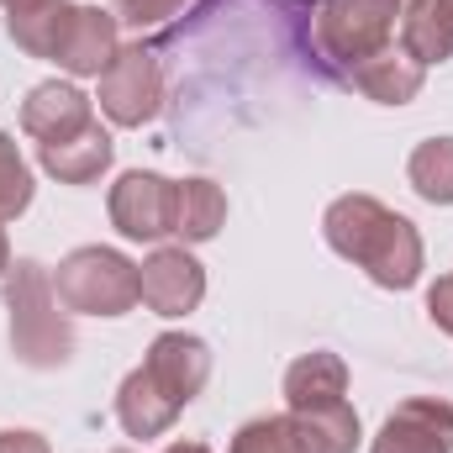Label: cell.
<instances>
[{"instance_id": "6da1fadb", "label": "cell", "mask_w": 453, "mask_h": 453, "mask_svg": "<svg viewBox=\"0 0 453 453\" xmlns=\"http://www.w3.org/2000/svg\"><path fill=\"white\" fill-rule=\"evenodd\" d=\"M322 237L380 290H411L422 280V232L374 196H338L322 217Z\"/></svg>"}, {"instance_id": "7a4b0ae2", "label": "cell", "mask_w": 453, "mask_h": 453, "mask_svg": "<svg viewBox=\"0 0 453 453\" xmlns=\"http://www.w3.org/2000/svg\"><path fill=\"white\" fill-rule=\"evenodd\" d=\"M5 311H11V353L27 369H64L74 358L69 311L53 296V274L37 258H16L5 269Z\"/></svg>"}, {"instance_id": "3957f363", "label": "cell", "mask_w": 453, "mask_h": 453, "mask_svg": "<svg viewBox=\"0 0 453 453\" xmlns=\"http://www.w3.org/2000/svg\"><path fill=\"white\" fill-rule=\"evenodd\" d=\"M401 11H406L401 0H317L311 5V58L322 69L348 74L353 64L395 42Z\"/></svg>"}, {"instance_id": "277c9868", "label": "cell", "mask_w": 453, "mask_h": 453, "mask_svg": "<svg viewBox=\"0 0 453 453\" xmlns=\"http://www.w3.org/2000/svg\"><path fill=\"white\" fill-rule=\"evenodd\" d=\"M53 296L74 317H127L142 301L137 264L116 248H74L53 269Z\"/></svg>"}, {"instance_id": "5b68a950", "label": "cell", "mask_w": 453, "mask_h": 453, "mask_svg": "<svg viewBox=\"0 0 453 453\" xmlns=\"http://www.w3.org/2000/svg\"><path fill=\"white\" fill-rule=\"evenodd\" d=\"M164 106V64L148 42H127L116 48V58L101 74V111L116 127H142Z\"/></svg>"}, {"instance_id": "8992f818", "label": "cell", "mask_w": 453, "mask_h": 453, "mask_svg": "<svg viewBox=\"0 0 453 453\" xmlns=\"http://www.w3.org/2000/svg\"><path fill=\"white\" fill-rule=\"evenodd\" d=\"M137 290H142V306L153 317H185L206 301V269L185 242L180 248H153L137 269Z\"/></svg>"}, {"instance_id": "52a82bcc", "label": "cell", "mask_w": 453, "mask_h": 453, "mask_svg": "<svg viewBox=\"0 0 453 453\" xmlns=\"http://www.w3.org/2000/svg\"><path fill=\"white\" fill-rule=\"evenodd\" d=\"M111 226L132 242H158L174 226V180L132 169L111 185Z\"/></svg>"}, {"instance_id": "ba28073f", "label": "cell", "mask_w": 453, "mask_h": 453, "mask_svg": "<svg viewBox=\"0 0 453 453\" xmlns=\"http://www.w3.org/2000/svg\"><path fill=\"white\" fill-rule=\"evenodd\" d=\"M142 374L174 401V406H190L206 380H211V348L190 333H158L148 342V358H142Z\"/></svg>"}, {"instance_id": "9c48e42d", "label": "cell", "mask_w": 453, "mask_h": 453, "mask_svg": "<svg viewBox=\"0 0 453 453\" xmlns=\"http://www.w3.org/2000/svg\"><path fill=\"white\" fill-rule=\"evenodd\" d=\"M369 453H453V406L438 401V395L401 401L385 417V427H380Z\"/></svg>"}, {"instance_id": "30bf717a", "label": "cell", "mask_w": 453, "mask_h": 453, "mask_svg": "<svg viewBox=\"0 0 453 453\" xmlns=\"http://www.w3.org/2000/svg\"><path fill=\"white\" fill-rule=\"evenodd\" d=\"M90 121H96V101L80 85H64V80H48V85L27 90V101H21V132L37 137V148L64 142V137L85 132Z\"/></svg>"}, {"instance_id": "8fae6325", "label": "cell", "mask_w": 453, "mask_h": 453, "mask_svg": "<svg viewBox=\"0 0 453 453\" xmlns=\"http://www.w3.org/2000/svg\"><path fill=\"white\" fill-rule=\"evenodd\" d=\"M116 48H121V37H116L111 11H101V5H74V21H69V32H64V42H58L53 64L69 69L74 80H101L106 64L116 58Z\"/></svg>"}, {"instance_id": "7c38bea8", "label": "cell", "mask_w": 453, "mask_h": 453, "mask_svg": "<svg viewBox=\"0 0 453 453\" xmlns=\"http://www.w3.org/2000/svg\"><path fill=\"white\" fill-rule=\"evenodd\" d=\"M342 80H348L358 96H369L374 106H406V101H417V96H422L427 69H422V64H417L401 42H390V48H380L374 58L353 64Z\"/></svg>"}, {"instance_id": "4fadbf2b", "label": "cell", "mask_w": 453, "mask_h": 453, "mask_svg": "<svg viewBox=\"0 0 453 453\" xmlns=\"http://www.w3.org/2000/svg\"><path fill=\"white\" fill-rule=\"evenodd\" d=\"M111 158H116V142L101 121H90L85 132H74V137H64V142H42V148H37V164H42L58 185H96V180L111 169Z\"/></svg>"}, {"instance_id": "5bb4252c", "label": "cell", "mask_w": 453, "mask_h": 453, "mask_svg": "<svg viewBox=\"0 0 453 453\" xmlns=\"http://www.w3.org/2000/svg\"><path fill=\"white\" fill-rule=\"evenodd\" d=\"M333 401H348V364L338 353H327V348L301 353L285 369V406L290 411H311V406H333Z\"/></svg>"}, {"instance_id": "9a60e30c", "label": "cell", "mask_w": 453, "mask_h": 453, "mask_svg": "<svg viewBox=\"0 0 453 453\" xmlns=\"http://www.w3.org/2000/svg\"><path fill=\"white\" fill-rule=\"evenodd\" d=\"M180 411H185V406H174V401L142 374V364H137V369L121 380V390H116V417H121L127 438H164Z\"/></svg>"}, {"instance_id": "2e32d148", "label": "cell", "mask_w": 453, "mask_h": 453, "mask_svg": "<svg viewBox=\"0 0 453 453\" xmlns=\"http://www.w3.org/2000/svg\"><path fill=\"white\" fill-rule=\"evenodd\" d=\"M401 48L433 69V64H449L453 58V11L449 0H411L401 11Z\"/></svg>"}, {"instance_id": "e0dca14e", "label": "cell", "mask_w": 453, "mask_h": 453, "mask_svg": "<svg viewBox=\"0 0 453 453\" xmlns=\"http://www.w3.org/2000/svg\"><path fill=\"white\" fill-rule=\"evenodd\" d=\"M226 222V196L222 185L190 174V180H174V237L180 242H211Z\"/></svg>"}, {"instance_id": "ac0fdd59", "label": "cell", "mask_w": 453, "mask_h": 453, "mask_svg": "<svg viewBox=\"0 0 453 453\" xmlns=\"http://www.w3.org/2000/svg\"><path fill=\"white\" fill-rule=\"evenodd\" d=\"M69 21H74V5H69V0H37V5H21V11H5L11 42H16L27 58H48V64H53V53H58Z\"/></svg>"}, {"instance_id": "d6986e66", "label": "cell", "mask_w": 453, "mask_h": 453, "mask_svg": "<svg viewBox=\"0 0 453 453\" xmlns=\"http://www.w3.org/2000/svg\"><path fill=\"white\" fill-rule=\"evenodd\" d=\"M290 427L301 438L306 453H353L358 449V411L348 401H333V406H311V411H290Z\"/></svg>"}, {"instance_id": "ffe728a7", "label": "cell", "mask_w": 453, "mask_h": 453, "mask_svg": "<svg viewBox=\"0 0 453 453\" xmlns=\"http://www.w3.org/2000/svg\"><path fill=\"white\" fill-rule=\"evenodd\" d=\"M406 180L427 206H453V137H427L406 158Z\"/></svg>"}, {"instance_id": "44dd1931", "label": "cell", "mask_w": 453, "mask_h": 453, "mask_svg": "<svg viewBox=\"0 0 453 453\" xmlns=\"http://www.w3.org/2000/svg\"><path fill=\"white\" fill-rule=\"evenodd\" d=\"M32 206V169L16 153L11 132H0V222H16Z\"/></svg>"}, {"instance_id": "7402d4cb", "label": "cell", "mask_w": 453, "mask_h": 453, "mask_svg": "<svg viewBox=\"0 0 453 453\" xmlns=\"http://www.w3.org/2000/svg\"><path fill=\"white\" fill-rule=\"evenodd\" d=\"M226 453H306V449H301L290 417H258V422L237 427V438H232Z\"/></svg>"}, {"instance_id": "603a6c76", "label": "cell", "mask_w": 453, "mask_h": 453, "mask_svg": "<svg viewBox=\"0 0 453 453\" xmlns=\"http://www.w3.org/2000/svg\"><path fill=\"white\" fill-rule=\"evenodd\" d=\"M190 0H116V11H121V21H132L137 32L142 27H164L169 16H180Z\"/></svg>"}, {"instance_id": "cb8c5ba5", "label": "cell", "mask_w": 453, "mask_h": 453, "mask_svg": "<svg viewBox=\"0 0 453 453\" xmlns=\"http://www.w3.org/2000/svg\"><path fill=\"white\" fill-rule=\"evenodd\" d=\"M427 317H433V327H443V333L453 338V269L427 290Z\"/></svg>"}, {"instance_id": "d4e9b609", "label": "cell", "mask_w": 453, "mask_h": 453, "mask_svg": "<svg viewBox=\"0 0 453 453\" xmlns=\"http://www.w3.org/2000/svg\"><path fill=\"white\" fill-rule=\"evenodd\" d=\"M0 453H53L42 433H27V427H5L0 433Z\"/></svg>"}, {"instance_id": "484cf974", "label": "cell", "mask_w": 453, "mask_h": 453, "mask_svg": "<svg viewBox=\"0 0 453 453\" xmlns=\"http://www.w3.org/2000/svg\"><path fill=\"white\" fill-rule=\"evenodd\" d=\"M164 453H211V449H206V443H169Z\"/></svg>"}, {"instance_id": "4316f807", "label": "cell", "mask_w": 453, "mask_h": 453, "mask_svg": "<svg viewBox=\"0 0 453 453\" xmlns=\"http://www.w3.org/2000/svg\"><path fill=\"white\" fill-rule=\"evenodd\" d=\"M5 269H11V242H5V232H0V280H5Z\"/></svg>"}, {"instance_id": "83f0119b", "label": "cell", "mask_w": 453, "mask_h": 453, "mask_svg": "<svg viewBox=\"0 0 453 453\" xmlns=\"http://www.w3.org/2000/svg\"><path fill=\"white\" fill-rule=\"evenodd\" d=\"M5 11H21V5H37V0H0Z\"/></svg>"}, {"instance_id": "f1b7e54d", "label": "cell", "mask_w": 453, "mask_h": 453, "mask_svg": "<svg viewBox=\"0 0 453 453\" xmlns=\"http://www.w3.org/2000/svg\"><path fill=\"white\" fill-rule=\"evenodd\" d=\"M116 453H132V449H116Z\"/></svg>"}, {"instance_id": "f546056e", "label": "cell", "mask_w": 453, "mask_h": 453, "mask_svg": "<svg viewBox=\"0 0 453 453\" xmlns=\"http://www.w3.org/2000/svg\"><path fill=\"white\" fill-rule=\"evenodd\" d=\"M401 5H411V0H401Z\"/></svg>"}, {"instance_id": "4dcf8cb0", "label": "cell", "mask_w": 453, "mask_h": 453, "mask_svg": "<svg viewBox=\"0 0 453 453\" xmlns=\"http://www.w3.org/2000/svg\"><path fill=\"white\" fill-rule=\"evenodd\" d=\"M449 11H453V0H449Z\"/></svg>"}]
</instances>
